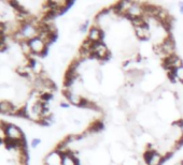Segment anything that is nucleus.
I'll list each match as a JSON object with an SVG mask.
<instances>
[{"instance_id":"7ed1b4c3","label":"nucleus","mask_w":183,"mask_h":165,"mask_svg":"<svg viewBox=\"0 0 183 165\" xmlns=\"http://www.w3.org/2000/svg\"><path fill=\"white\" fill-rule=\"evenodd\" d=\"M21 32L24 34V36L27 41H30L32 39L39 36V29H38L37 26L32 25V24H23Z\"/></svg>"},{"instance_id":"dca6fc26","label":"nucleus","mask_w":183,"mask_h":165,"mask_svg":"<svg viewBox=\"0 0 183 165\" xmlns=\"http://www.w3.org/2000/svg\"><path fill=\"white\" fill-rule=\"evenodd\" d=\"M179 5H180V12L183 14V2H180L179 3Z\"/></svg>"},{"instance_id":"2eb2a0df","label":"nucleus","mask_w":183,"mask_h":165,"mask_svg":"<svg viewBox=\"0 0 183 165\" xmlns=\"http://www.w3.org/2000/svg\"><path fill=\"white\" fill-rule=\"evenodd\" d=\"M69 106H70V105H69L68 103H65V102L60 103V107H64V108H69Z\"/></svg>"},{"instance_id":"423d86ee","label":"nucleus","mask_w":183,"mask_h":165,"mask_svg":"<svg viewBox=\"0 0 183 165\" xmlns=\"http://www.w3.org/2000/svg\"><path fill=\"white\" fill-rule=\"evenodd\" d=\"M87 39H88L91 42H93V43L100 42L101 39H102V31H101V29L99 27H97V26H93V27L89 29Z\"/></svg>"},{"instance_id":"f03ea898","label":"nucleus","mask_w":183,"mask_h":165,"mask_svg":"<svg viewBox=\"0 0 183 165\" xmlns=\"http://www.w3.org/2000/svg\"><path fill=\"white\" fill-rule=\"evenodd\" d=\"M28 43H29V45H30L32 54L36 55V56H41V55H43L48 47V46L46 45L45 42H44L42 39H40L39 36L28 41Z\"/></svg>"},{"instance_id":"0eeeda50","label":"nucleus","mask_w":183,"mask_h":165,"mask_svg":"<svg viewBox=\"0 0 183 165\" xmlns=\"http://www.w3.org/2000/svg\"><path fill=\"white\" fill-rule=\"evenodd\" d=\"M18 109L9 101H1L0 103V112L2 115H15Z\"/></svg>"},{"instance_id":"ddd939ff","label":"nucleus","mask_w":183,"mask_h":165,"mask_svg":"<svg viewBox=\"0 0 183 165\" xmlns=\"http://www.w3.org/2000/svg\"><path fill=\"white\" fill-rule=\"evenodd\" d=\"M41 144V140L39 139V138H34L32 139V142H31V147L32 148H37L38 146Z\"/></svg>"},{"instance_id":"39448f33","label":"nucleus","mask_w":183,"mask_h":165,"mask_svg":"<svg viewBox=\"0 0 183 165\" xmlns=\"http://www.w3.org/2000/svg\"><path fill=\"white\" fill-rule=\"evenodd\" d=\"M144 160L148 165H160L163 162V156L155 150H146L144 153Z\"/></svg>"},{"instance_id":"20e7f679","label":"nucleus","mask_w":183,"mask_h":165,"mask_svg":"<svg viewBox=\"0 0 183 165\" xmlns=\"http://www.w3.org/2000/svg\"><path fill=\"white\" fill-rule=\"evenodd\" d=\"M92 53H93V55L95 57H97L99 59H107L110 56V53L108 50L107 46L103 43H101V42L94 43L93 48H92Z\"/></svg>"},{"instance_id":"6e6552de","label":"nucleus","mask_w":183,"mask_h":165,"mask_svg":"<svg viewBox=\"0 0 183 165\" xmlns=\"http://www.w3.org/2000/svg\"><path fill=\"white\" fill-rule=\"evenodd\" d=\"M65 95H66L69 103L76 105V106H80L82 101L84 100V98H83L82 95H78V93H74V92H69V91H67V90L65 91Z\"/></svg>"},{"instance_id":"f8f14e48","label":"nucleus","mask_w":183,"mask_h":165,"mask_svg":"<svg viewBox=\"0 0 183 165\" xmlns=\"http://www.w3.org/2000/svg\"><path fill=\"white\" fill-rule=\"evenodd\" d=\"M174 72V75L177 76V78H178V81H181V83H183V66L178 69H176Z\"/></svg>"},{"instance_id":"f257e3e1","label":"nucleus","mask_w":183,"mask_h":165,"mask_svg":"<svg viewBox=\"0 0 183 165\" xmlns=\"http://www.w3.org/2000/svg\"><path fill=\"white\" fill-rule=\"evenodd\" d=\"M2 131L5 135V138L13 142H21L24 140V134L18 127L11 123H5L2 121Z\"/></svg>"},{"instance_id":"1a4fd4ad","label":"nucleus","mask_w":183,"mask_h":165,"mask_svg":"<svg viewBox=\"0 0 183 165\" xmlns=\"http://www.w3.org/2000/svg\"><path fill=\"white\" fill-rule=\"evenodd\" d=\"M149 25L146 24L145 26H142V27H136L135 28V32L136 36H137L138 39L140 40H146V39L150 38V29H149Z\"/></svg>"},{"instance_id":"4468645a","label":"nucleus","mask_w":183,"mask_h":165,"mask_svg":"<svg viewBox=\"0 0 183 165\" xmlns=\"http://www.w3.org/2000/svg\"><path fill=\"white\" fill-rule=\"evenodd\" d=\"M179 128H180V131H181V133L183 134V120H181V121H179Z\"/></svg>"},{"instance_id":"9b49d317","label":"nucleus","mask_w":183,"mask_h":165,"mask_svg":"<svg viewBox=\"0 0 183 165\" xmlns=\"http://www.w3.org/2000/svg\"><path fill=\"white\" fill-rule=\"evenodd\" d=\"M20 45V48H21V52L23 54H25L26 56H31L32 52H31V48H30V45L28 43V41H24L22 43L18 44Z\"/></svg>"},{"instance_id":"9d476101","label":"nucleus","mask_w":183,"mask_h":165,"mask_svg":"<svg viewBox=\"0 0 183 165\" xmlns=\"http://www.w3.org/2000/svg\"><path fill=\"white\" fill-rule=\"evenodd\" d=\"M62 156V165H78V161L72 156L71 151L66 154H60Z\"/></svg>"}]
</instances>
